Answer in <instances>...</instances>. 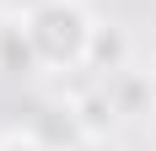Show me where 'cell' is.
<instances>
[{
	"mask_svg": "<svg viewBox=\"0 0 156 151\" xmlns=\"http://www.w3.org/2000/svg\"><path fill=\"white\" fill-rule=\"evenodd\" d=\"M27 38H32V54L54 70H70L92 54V27H86V11L76 0H43L32 6L27 16Z\"/></svg>",
	"mask_w": 156,
	"mask_h": 151,
	"instance_id": "obj_1",
	"label": "cell"
},
{
	"mask_svg": "<svg viewBox=\"0 0 156 151\" xmlns=\"http://www.w3.org/2000/svg\"><path fill=\"white\" fill-rule=\"evenodd\" d=\"M86 60H97V65H119L124 60V38H119V32H92V54H86Z\"/></svg>",
	"mask_w": 156,
	"mask_h": 151,
	"instance_id": "obj_2",
	"label": "cell"
},
{
	"mask_svg": "<svg viewBox=\"0 0 156 151\" xmlns=\"http://www.w3.org/2000/svg\"><path fill=\"white\" fill-rule=\"evenodd\" d=\"M151 92H156V70H151Z\"/></svg>",
	"mask_w": 156,
	"mask_h": 151,
	"instance_id": "obj_4",
	"label": "cell"
},
{
	"mask_svg": "<svg viewBox=\"0 0 156 151\" xmlns=\"http://www.w3.org/2000/svg\"><path fill=\"white\" fill-rule=\"evenodd\" d=\"M0 151H48V146H43L38 135H5V140H0Z\"/></svg>",
	"mask_w": 156,
	"mask_h": 151,
	"instance_id": "obj_3",
	"label": "cell"
}]
</instances>
